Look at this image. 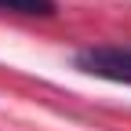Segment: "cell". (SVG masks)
Wrapping results in <instances>:
<instances>
[{
  "instance_id": "6da1fadb",
  "label": "cell",
  "mask_w": 131,
  "mask_h": 131,
  "mask_svg": "<svg viewBox=\"0 0 131 131\" xmlns=\"http://www.w3.org/2000/svg\"><path fill=\"white\" fill-rule=\"evenodd\" d=\"M77 66L91 77L113 80V84H131V51L127 47H88L77 55Z\"/></svg>"
},
{
  "instance_id": "7a4b0ae2",
  "label": "cell",
  "mask_w": 131,
  "mask_h": 131,
  "mask_svg": "<svg viewBox=\"0 0 131 131\" xmlns=\"http://www.w3.org/2000/svg\"><path fill=\"white\" fill-rule=\"evenodd\" d=\"M0 11H18V15H55V0H0Z\"/></svg>"
}]
</instances>
